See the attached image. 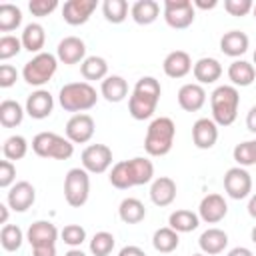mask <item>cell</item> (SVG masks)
Returning a JSON list of instances; mask_svg holds the SVG:
<instances>
[{
	"instance_id": "obj_1",
	"label": "cell",
	"mask_w": 256,
	"mask_h": 256,
	"mask_svg": "<svg viewBox=\"0 0 256 256\" xmlns=\"http://www.w3.org/2000/svg\"><path fill=\"white\" fill-rule=\"evenodd\" d=\"M108 180L118 190H128L134 186L148 184L154 180V164L142 156H136L130 160H120L112 166Z\"/></svg>"
},
{
	"instance_id": "obj_2",
	"label": "cell",
	"mask_w": 256,
	"mask_h": 256,
	"mask_svg": "<svg viewBox=\"0 0 256 256\" xmlns=\"http://www.w3.org/2000/svg\"><path fill=\"white\" fill-rule=\"evenodd\" d=\"M162 94V86L154 76H142L136 80L134 90L128 98V112L134 120H148L154 116L158 100Z\"/></svg>"
},
{
	"instance_id": "obj_3",
	"label": "cell",
	"mask_w": 256,
	"mask_h": 256,
	"mask_svg": "<svg viewBox=\"0 0 256 256\" xmlns=\"http://www.w3.org/2000/svg\"><path fill=\"white\" fill-rule=\"evenodd\" d=\"M176 138V124L168 116L154 118L148 124L146 136H144V150L148 156H166Z\"/></svg>"
},
{
	"instance_id": "obj_4",
	"label": "cell",
	"mask_w": 256,
	"mask_h": 256,
	"mask_svg": "<svg viewBox=\"0 0 256 256\" xmlns=\"http://www.w3.org/2000/svg\"><path fill=\"white\" fill-rule=\"evenodd\" d=\"M98 100L96 88L82 80V82H68L60 88L58 92V102L66 112H74V114H84L86 110L94 108Z\"/></svg>"
},
{
	"instance_id": "obj_5",
	"label": "cell",
	"mask_w": 256,
	"mask_h": 256,
	"mask_svg": "<svg viewBox=\"0 0 256 256\" xmlns=\"http://www.w3.org/2000/svg\"><path fill=\"white\" fill-rule=\"evenodd\" d=\"M240 106V92L232 84H222L214 88L210 94V108H212V120L218 126H230L234 124L238 116Z\"/></svg>"
},
{
	"instance_id": "obj_6",
	"label": "cell",
	"mask_w": 256,
	"mask_h": 256,
	"mask_svg": "<svg viewBox=\"0 0 256 256\" xmlns=\"http://www.w3.org/2000/svg\"><path fill=\"white\" fill-rule=\"evenodd\" d=\"M32 150L40 158L68 160L74 154V144L56 132H38L32 138Z\"/></svg>"
},
{
	"instance_id": "obj_7",
	"label": "cell",
	"mask_w": 256,
	"mask_h": 256,
	"mask_svg": "<svg viewBox=\"0 0 256 256\" xmlns=\"http://www.w3.org/2000/svg\"><path fill=\"white\" fill-rule=\"evenodd\" d=\"M56 68H58V58L50 52H40L24 64L22 78L30 86H44L48 80H52Z\"/></svg>"
},
{
	"instance_id": "obj_8",
	"label": "cell",
	"mask_w": 256,
	"mask_h": 256,
	"mask_svg": "<svg viewBox=\"0 0 256 256\" xmlns=\"http://www.w3.org/2000/svg\"><path fill=\"white\" fill-rule=\"evenodd\" d=\"M90 196V176L80 168H70L64 176V200L72 208H80L88 202Z\"/></svg>"
},
{
	"instance_id": "obj_9",
	"label": "cell",
	"mask_w": 256,
	"mask_h": 256,
	"mask_svg": "<svg viewBox=\"0 0 256 256\" xmlns=\"http://www.w3.org/2000/svg\"><path fill=\"white\" fill-rule=\"evenodd\" d=\"M164 20L174 30H184L192 26L196 18V8L190 0H164Z\"/></svg>"
},
{
	"instance_id": "obj_10",
	"label": "cell",
	"mask_w": 256,
	"mask_h": 256,
	"mask_svg": "<svg viewBox=\"0 0 256 256\" xmlns=\"http://www.w3.org/2000/svg\"><path fill=\"white\" fill-rule=\"evenodd\" d=\"M224 190L232 200H244L252 192V176L242 166H232L224 174Z\"/></svg>"
},
{
	"instance_id": "obj_11",
	"label": "cell",
	"mask_w": 256,
	"mask_h": 256,
	"mask_svg": "<svg viewBox=\"0 0 256 256\" xmlns=\"http://www.w3.org/2000/svg\"><path fill=\"white\" fill-rule=\"evenodd\" d=\"M80 160L88 174H104L112 166V150L106 144H90L82 150Z\"/></svg>"
},
{
	"instance_id": "obj_12",
	"label": "cell",
	"mask_w": 256,
	"mask_h": 256,
	"mask_svg": "<svg viewBox=\"0 0 256 256\" xmlns=\"http://www.w3.org/2000/svg\"><path fill=\"white\" fill-rule=\"evenodd\" d=\"M94 130H96V124H94V118L90 114H72V118L66 122V138L72 142V144H86L92 140L94 136Z\"/></svg>"
},
{
	"instance_id": "obj_13",
	"label": "cell",
	"mask_w": 256,
	"mask_h": 256,
	"mask_svg": "<svg viewBox=\"0 0 256 256\" xmlns=\"http://www.w3.org/2000/svg\"><path fill=\"white\" fill-rule=\"evenodd\" d=\"M60 232L58 228L48 222V220H36L28 226L26 230V240L30 242L32 248H42V246H56Z\"/></svg>"
},
{
	"instance_id": "obj_14",
	"label": "cell",
	"mask_w": 256,
	"mask_h": 256,
	"mask_svg": "<svg viewBox=\"0 0 256 256\" xmlns=\"http://www.w3.org/2000/svg\"><path fill=\"white\" fill-rule=\"evenodd\" d=\"M34 202H36V188H34L30 182L20 180V182H16L12 188H8L6 204H8L14 212H26Z\"/></svg>"
},
{
	"instance_id": "obj_15",
	"label": "cell",
	"mask_w": 256,
	"mask_h": 256,
	"mask_svg": "<svg viewBox=\"0 0 256 256\" xmlns=\"http://www.w3.org/2000/svg\"><path fill=\"white\" fill-rule=\"evenodd\" d=\"M226 214H228V204L222 194H206L200 200L198 216L206 224H218L220 220L226 218Z\"/></svg>"
},
{
	"instance_id": "obj_16",
	"label": "cell",
	"mask_w": 256,
	"mask_h": 256,
	"mask_svg": "<svg viewBox=\"0 0 256 256\" xmlns=\"http://www.w3.org/2000/svg\"><path fill=\"white\" fill-rule=\"evenodd\" d=\"M96 10V0H68L62 6V20L70 26L86 24Z\"/></svg>"
},
{
	"instance_id": "obj_17",
	"label": "cell",
	"mask_w": 256,
	"mask_h": 256,
	"mask_svg": "<svg viewBox=\"0 0 256 256\" xmlns=\"http://www.w3.org/2000/svg\"><path fill=\"white\" fill-rule=\"evenodd\" d=\"M56 58L62 64H82L86 60V44L78 36H66L58 42Z\"/></svg>"
},
{
	"instance_id": "obj_18",
	"label": "cell",
	"mask_w": 256,
	"mask_h": 256,
	"mask_svg": "<svg viewBox=\"0 0 256 256\" xmlns=\"http://www.w3.org/2000/svg\"><path fill=\"white\" fill-rule=\"evenodd\" d=\"M26 114L34 120H44L52 114L54 110V96L48 92V90H34L28 98H26Z\"/></svg>"
},
{
	"instance_id": "obj_19",
	"label": "cell",
	"mask_w": 256,
	"mask_h": 256,
	"mask_svg": "<svg viewBox=\"0 0 256 256\" xmlns=\"http://www.w3.org/2000/svg\"><path fill=\"white\" fill-rule=\"evenodd\" d=\"M218 140V124L212 118H198L192 126V142L200 150H210Z\"/></svg>"
},
{
	"instance_id": "obj_20",
	"label": "cell",
	"mask_w": 256,
	"mask_h": 256,
	"mask_svg": "<svg viewBox=\"0 0 256 256\" xmlns=\"http://www.w3.org/2000/svg\"><path fill=\"white\" fill-rule=\"evenodd\" d=\"M192 68H194L192 58L184 50H172L170 54H166L162 62V70L168 78H184L186 74H190Z\"/></svg>"
},
{
	"instance_id": "obj_21",
	"label": "cell",
	"mask_w": 256,
	"mask_h": 256,
	"mask_svg": "<svg viewBox=\"0 0 256 256\" xmlns=\"http://www.w3.org/2000/svg\"><path fill=\"white\" fill-rule=\"evenodd\" d=\"M206 104V90L196 82H188L178 90V106L186 112H198Z\"/></svg>"
},
{
	"instance_id": "obj_22",
	"label": "cell",
	"mask_w": 256,
	"mask_h": 256,
	"mask_svg": "<svg viewBox=\"0 0 256 256\" xmlns=\"http://www.w3.org/2000/svg\"><path fill=\"white\" fill-rule=\"evenodd\" d=\"M150 200L152 204L164 208L176 200V182L170 176H158L150 184Z\"/></svg>"
},
{
	"instance_id": "obj_23",
	"label": "cell",
	"mask_w": 256,
	"mask_h": 256,
	"mask_svg": "<svg viewBox=\"0 0 256 256\" xmlns=\"http://www.w3.org/2000/svg\"><path fill=\"white\" fill-rule=\"evenodd\" d=\"M192 74H194V78H196V84H200V86H204V84H214V82L220 80V76H222V64H220L216 58L204 56V58H200V60L194 62Z\"/></svg>"
},
{
	"instance_id": "obj_24",
	"label": "cell",
	"mask_w": 256,
	"mask_h": 256,
	"mask_svg": "<svg viewBox=\"0 0 256 256\" xmlns=\"http://www.w3.org/2000/svg\"><path fill=\"white\" fill-rule=\"evenodd\" d=\"M198 246L202 250V254L206 256H216L220 252H224V248L228 246V234L220 228H208L200 234L198 238Z\"/></svg>"
},
{
	"instance_id": "obj_25",
	"label": "cell",
	"mask_w": 256,
	"mask_h": 256,
	"mask_svg": "<svg viewBox=\"0 0 256 256\" xmlns=\"http://www.w3.org/2000/svg\"><path fill=\"white\" fill-rule=\"evenodd\" d=\"M248 44H250V40L242 30L224 32V36L220 38V50H222V54H226L230 58H238V56L246 54Z\"/></svg>"
},
{
	"instance_id": "obj_26",
	"label": "cell",
	"mask_w": 256,
	"mask_h": 256,
	"mask_svg": "<svg viewBox=\"0 0 256 256\" xmlns=\"http://www.w3.org/2000/svg\"><path fill=\"white\" fill-rule=\"evenodd\" d=\"M100 94L104 96V100L118 104L128 96V82L118 74H110L100 82Z\"/></svg>"
},
{
	"instance_id": "obj_27",
	"label": "cell",
	"mask_w": 256,
	"mask_h": 256,
	"mask_svg": "<svg viewBox=\"0 0 256 256\" xmlns=\"http://www.w3.org/2000/svg\"><path fill=\"white\" fill-rule=\"evenodd\" d=\"M130 16L136 24L140 26H148L152 22L158 20L160 16V4L156 0H136L130 6Z\"/></svg>"
},
{
	"instance_id": "obj_28",
	"label": "cell",
	"mask_w": 256,
	"mask_h": 256,
	"mask_svg": "<svg viewBox=\"0 0 256 256\" xmlns=\"http://www.w3.org/2000/svg\"><path fill=\"white\" fill-rule=\"evenodd\" d=\"M20 40H22L24 50L32 52L34 56L40 54L42 48H44V44H46V32H44V26L38 24V22H30V24H26L24 30H22Z\"/></svg>"
},
{
	"instance_id": "obj_29",
	"label": "cell",
	"mask_w": 256,
	"mask_h": 256,
	"mask_svg": "<svg viewBox=\"0 0 256 256\" xmlns=\"http://www.w3.org/2000/svg\"><path fill=\"white\" fill-rule=\"evenodd\" d=\"M256 78V68L254 64L246 62V60H234L230 66H228V80L232 82V86H240V88H246L254 82Z\"/></svg>"
},
{
	"instance_id": "obj_30",
	"label": "cell",
	"mask_w": 256,
	"mask_h": 256,
	"mask_svg": "<svg viewBox=\"0 0 256 256\" xmlns=\"http://www.w3.org/2000/svg\"><path fill=\"white\" fill-rule=\"evenodd\" d=\"M198 224H200V216H198L196 212H192V210L180 208V210H174V212L168 216V226H170L172 230H176L178 234L192 232V230L198 228Z\"/></svg>"
},
{
	"instance_id": "obj_31",
	"label": "cell",
	"mask_w": 256,
	"mask_h": 256,
	"mask_svg": "<svg viewBox=\"0 0 256 256\" xmlns=\"http://www.w3.org/2000/svg\"><path fill=\"white\" fill-rule=\"evenodd\" d=\"M26 108L16 100H2L0 102V124L4 128H16L22 124Z\"/></svg>"
},
{
	"instance_id": "obj_32",
	"label": "cell",
	"mask_w": 256,
	"mask_h": 256,
	"mask_svg": "<svg viewBox=\"0 0 256 256\" xmlns=\"http://www.w3.org/2000/svg\"><path fill=\"white\" fill-rule=\"evenodd\" d=\"M80 74L86 82L104 80L108 76V62L102 56H86V60L80 64Z\"/></svg>"
},
{
	"instance_id": "obj_33",
	"label": "cell",
	"mask_w": 256,
	"mask_h": 256,
	"mask_svg": "<svg viewBox=\"0 0 256 256\" xmlns=\"http://www.w3.org/2000/svg\"><path fill=\"white\" fill-rule=\"evenodd\" d=\"M118 216L124 224H138L146 218V208L138 198H124L118 206Z\"/></svg>"
},
{
	"instance_id": "obj_34",
	"label": "cell",
	"mask_w": 256,
	"mask_h": 256,
	"mask_svg": "<svg viewBox=\"0 0 256 256\" xmlns=\"http://www.w3.org/2000/svg\"><path fill=\"white\" fill-rule=\"evenodd\" d=\"M180 244V236L176 230H172L170 226H164V228H158L152 236V246L156 252H162V254H170L178 248Z\"/></svg>"
},
{
	"instance_id": "obj_35",
	"label": "cell",
	"mask_w": 256,
	"mask_h": 256,
	"mask_svg": "<svg viewBox=\"0 0 256 256\" xmlns=\"http://www.w3.org/2000/svg\"><path fill=\"white\" fill-rule=\"evenodd\" d=\"M2 154L6 160L14 162V160H22L28 154V140L20 134H12L4 140L2 144Z\"/></svg>"
},
{
	"instance_id": "obj_36",
	"label": "cell",
	"mask_w": 256,
	"mask_h": 256,
	"mask_svg": "<svg viewBox=\"0 0 256 256\" xmlns=\"http://www.w3.org/2000/svg\"><path fill=\"white\" fill-rule=\"evenodd\" d=\"M22 24V10L16 4H0V32H12Z\"/></svg>"
},
{
	"instance_id": "obj_37",
	"label": "cell",
	"mask_w": 256,
	"mask_h": 256,
	"mask_svg": "<svg viewBox=\"0 0 256 256\" xmlns=\"http://www.w3.org/2000/svg\"><path fill=\"white\" fill-rule=\"evenodd\" d=\"M130 6L126 0H104L102 4V14L110 24H122L128 18Z\"/></svg>"
},
{
	"instance_id": "obj_38",
	"label": "cell",
	"mask_w": 256,
	"mask_h": 256,
	"mask_svg": "<svg viewBox=\"0 0 256 256\" xmlns=\"http://www.w3.org/2000/svg\"><path fill=\"white\" fill-rule=\"evenodd\" d=\"M24 232L20 230V226L16 224H4L0 230V244L6 252H16L20 250L22 242H24Z\"/></svg>"
},
{
	"instance_id": "obj_39",
	"label": "cell",
	"mask_w": 256,
	"mask_h": 256,
	"mask_svg": "<svg viewBox=\"0 0 256 256\" xmlns=\"http://www.w3.org/2000/svg\"><path fill=\"white\" fill-rule=\"evenodd\" d=\"M114 244H116L114 234L112 232H106V230H100L90 240V252L94 256H108L114 250Z\"/></svg>"
},
{
	"instance_id": "obj_40",
	"label": "cell",
	"mask_w": 256,
	"mask_h": 256,
	"mask_svg": "<svg viewBox=\"0 0 256 256\" xmlns=\"http://www.w3.org/2000/svg\"><path fill=\"white\" fill-rule=\"evenodd\" d=\"M232 156H234L236 164L242 166V168L256 164V156H254V144H252V140H246V142L236 144L234 150H232Z\"/></svg>"
},
{
	"instance_id": "obj_41",
	"label": "cell",
	"mask_w": 256,
	"mask_h": 256,
	"mask_svg": "<svg viewBox=\"0 0 256 256\" xmlns=\"http://www.w3.org/2000/svg\"><path fill=\"white\" fill-rule=\"evenodd\" d=\"M60 238L64 244H68L70 248H80L82 242L86 240V230L80 224H66L60 232Z\"/></svg>"
},
{
	"instance_id": "obj_42",
	"label": "cell",
	"mask_w": 256,
	"mask_h": 256,
	"mask_svg": "<svg viewBox=\"0 0 256 256\" xmlns=\"http://www.w3.org/2000/svg\"><path fill=\"white\" fill-rule=\"evenodd\" d=\"M22 48H24V46H22V40H20V38H16V36H12V34H4V36L0 38V60H10V58H14Z\"/></svg>"
},
{
	"instance_id": "obj_43",
	"label": "cell",
	"mask_w": 256,
	"mask_h": 256,
	"mask_svg": "<svg viewBox=\"0 0 256 256\" xmlns=\"http://www.w3.org/2000/svg\"><path fill=\"white\" fill-rule=\"evenodd\" d=\"M56 8H58V0H30L28 2V10L32 12V16H38V18L52 14Z\"/></svg>"
},
{
	"instance_id": "obj_44",
	"label": "cell",
	"mask_w": 256,
	"mask_h": 256,
	"mask_svg": "<svg viewBox=\"0 0 256 256\" xmlns=\"http://www.w3.org/2000/svg\"><path fill=\"white\" fill-rule=\"evenodd\" d=\"M254 8L252 0H224V10L230 16H246Z\"/></svg>"
},
{
	"instance_id": "obj_45",
	"label": "cell",
	"mask_w": 256,
	"mask_h": 256,
	"mask_svg": "<svg viewBox=\"0 0 256 256\" xmlns=\"http://www.w3.org/2000/svg\"><path fill=\"white\" fill-rule=\"evenodd\" d=\"M16 166L10 160H0V188H12L16 182Z\"/></svg>"
},
{
	"instance_id": "obj_46",
	"label": "cell",
	"mask_w": 256,
	"mask_h": 256,
	"mask_svg": "<svg viewBox=\"0 0 256 256\" xmlns=\"http://www.w3.org/2000/svg\"><path fill=\"white\" fill-rule=\"evenodd\" d=\"M18 80V70L12 64H2L0 66V88H10Z\"/></svg>"
},
{
	"instance_id": "obj_47",
	"label": "cell",
	"mask_w": 256,
	"mask_h": 256,
	"mask_svg": "<svg viewBox=\"0 0 256 256\" xmlns=\"http://www.w3.org/2000/svg\"><path fill=\"white\" fill-rule=\"evenodd\" d=\"M246 128L252 132V134H256V104L248 110V114H246Z\"/></svg>"
},
{
	"instance_id": "obj_48",
	"label": "cell",
	"mask_w": 256,
	"mask_h": 256,
	"mask_svg": "<svg viewBox=\"0 0 256 256\" xmlns=\"http://www.w3.org/2000/svg\"><path fill=\"white\" fill-rule=\"evenodd\" d=\"M118 256H146V252L142 248H138V246H124L118 252Z\"/></svg>"
},
{
	"instance_id": "obj_49",
	"label": "cell",
	"mask_w": 256,
	"mask_h": 256,
	"mask_svg": "<svg viewBox=\"0 0 256 256\" xmlns=\"http://www.w3.org/2000/svg\"><path fill=\"white\" fill-rule=\"evenodd\" d=\"M32 256H56V246H42V248H32Z\"/></svg>"
},
{
	"instance_id": "obj_50",
	"label": "cell",
	"mask_w": 256,
	"mask_h": 256,
	"mask_svg": "<svg viewBox=\"0 0 256 256\" xmlns=\"http://www.w3.org/2000/svg\"><path fill=\"white\" fill-rule=\"evenodd\" d=\"M192 4H194V8H200V10H212V8L218 6L216 0H208V2L206 0H194Z\"/></svg>"
},
{
	"instance_id": "obj_51",
	"label": "cell",
	"mask_w": 256,
	"mask_h": 256,
	"mask_svg": "<svg viewBox=\"0 0 256 256\" xmlns=\"http://www.w3.org/2000/svg\"><path fill=\"white\" fill-rule=\"evenodd\" d=\"M226 256H254V254H252V250L246 248V246H236V248H232Z\"/></svg>"
},
{
	"instance_id": "obj_52",
	"label": "cell",
	"mask_w": 256,
	"mask_h": 256,
	"mask_svg": "<svg viewBox=\"0 0 256 256\" xmlns=\"http://www.w3.org/2000/svg\"><path fill=\"white\" fill-rule=\"evenodd\" d=\"M8 204H0V224H8Z\"/></svg>"
},
{
	"instance_id": "obj_53",
	"label": "cell",
	"mask_w": 256,
	"mask_h": 256,
	"mask_svg": "<svg viewBox=\"0 0 256 256\" xmlns=\"http://www.w3.org/2000/svg\"><path fill=\"white\" fill-rule=\"evenodd\" d=\"M248 214L256 220V194H252L250 200H248Z\"/></svg>"
},
{
	"instance_id": "obj_54",
	"label": "cell",
	"mask_w": 256,
	"mask_h": 256,
	"mask_svg": "<svg viewBox=\"0 0 256 256\" xmlns=\"http://www.w3.org/2000/svg\"><path fill=\"white\" fill-rule=\"evenodd\" d=\"M64 256H86V254H84L80 248H70V250H68Z\"/></svg>"
},
{
	"instance_id": "obj_55",
	"label": "cell",
	"mask_w": 256,
	"mask_h": 256,
	"mask_svg": "<svg viewBox=\"0 0 256 256\" xmlns=\"http://www.w3.org/2000/svg\"><path fill=\"white\" fill-rule=\"evenodd\" d=\"M250 238H252V242L256 244V224H254V228L250 230Z\"/></svg>"
},
{
	"instance_id": "obj_56",
	"label": "cell",
	"mask_w": 256,
	"mask_h": 256,
	"mask_svg": "<svg viewBox=\"0 0 256 256\" xmlns=\"http://www.w3.org/2000/svg\"><path fill=\"white\" fill-rule=\"evenodd\" d=\"M252 14H254V18H256V2H254V8H252Z\"/></svg>"
},
{
	"instance_id": "obj_57",
	"label": "cell",
	"mask_w": 256,
	"mask_h": 256,
	"mask_svg": "<svg viewBox=\"0 0 256 256\" xmlns=\"http://www.w3.org/2000/svg\"><path fill=\"white\" fill-rule=\"evenodd\" d=\"M252 144H254V156H256V140H252Z\"/></svg>"
},
{
	"instance_id": "obj_58",
	"label": "cell",
	"mask_w": 256,
	"mask_h": 256,
	"mask_svg": "<svg viewBox=\"0 0 256 256\" xmlns=\"http://www.w3.org/2000/svg\"><path fill=\"white\" fill-rule=\"evenodd\" d=\"M254 64H256V50H254Z\"/></svg>"
},
{
	"instance_id": "obj_59",
	"label": "cell",
	"mask_w": 256,
	"mask_h": 256,
	"mask_svg": "<svg viewBox=\"0 0 256 256\" xmlns=\"http://www.w3.org/2000/svg\"><path fill=\"white\" fill-rule=\"evenodd\" d=\"M192 256H206V254H192Z\"/></svg>"
}]
</instances>
